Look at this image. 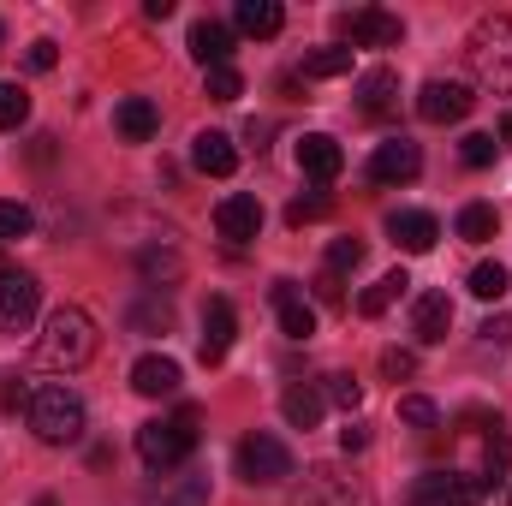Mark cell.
<instances>
[{"label":"cell","instance_id":"6da1fadb","mask_svg":"<svg viewBox=\"0 0 512 506\" xmlns=\"http://www.w3.org/2000/svg\"><path fill=\"white\" fill-rule=\"evenodd\" d=\"M90 358H96V322H90V310L60 304V310L42 322V334H36V370L72 376V370H84Z\"/></svg>","mask_w":512,"mask_h":506},{"label":"cell","instance_id":"7a4b0ae2","mask_svg":"<svg viewBox=\"0 0 512 506\" xmlns=\"http://www.w3.org/2000/svg\"><path fill=\"white\" fill-rule=\"evenodd\" d=\"M465 60H471V72H477L483 90L512 96V18L507 12H489V18L471 24V36H465Z\"/></svg>","mask_w":512,"mask_h":506},{"label":"cell","instance_id":"3957f363","mask_svg":"<svg viewBox=\"0 0 512 506\" xmlns=\"http://www.w3.org/2000/svg\"><path fill=\"white\" fill-rule=\"evenodd\" d=\"M84 399L72 387H36L30 393V429L42 447H78L84 441Z\"/></svg>","mask_w":512,"mask_h":506},{"label":"cell","instance_id":"277c9868","mask_svg":"<svg viewBox=\"0 0 512 506\" xmlns=\"http://www.w3.org/2000/svg\"><path fill=\"white\" fill-rule=\"evenodd\" d=\"M191 447H197V411L185 405L179 417H155V423H143L137 429V459L149 465V471H179L185 459H191Z\"/></svg>","mask_w":512,"mask_h":506},{"label":"cell","instance_id":"5b68a950","mask_svg":"<svg viewBox=\"0 0 512 506\" xmlns=\"http://www.w3.org/2000/svg\"><path fill=\"white\" fill-rule=\"evenodd\" d=\"M239 477H245V483H262V489L286 483V477H292L286 441H274V435H245V441H239Z\"/></svg>","mask_w":512,"mask_h":506},{"label":"cell","instance_id":"8992f818","mask_svg":"<svg viewBox=\"0 0 512 506\" xmlns=\"http://www.w3.org/2000/svg\"><path fill=\"white\" fill-rule=\"evenodd\" d=\"M483 477H465V471H423L417 489H411V506H483Z\"/></svg>","mask_w":512,"mask_h":506},{"label":"cell","instance_id":"52a82bcc","mask_svg":"<svg viewBox=\"0 0 512 506\" xmlns=\"http://www.w3.org/2000/svg\"><path fill=\"white\" fill-rule=\"evenodd\" d=\"M36 310H42V286H36L30 274L6 268V274H0V334H24V328L36 322Z\"/></svg>","mask_w":512,"mask_h":506},{"label":"cell","instance_id":"ba28073f","mask_svg":"<svg viewBox=\"0 0 512 506\" xmlns=\"http://www.w3.org/2000/svg\"><path fill=\"white\" fill-rule=\"evenodd\" d=\"M298 506H376V495L358 483V477H340L334 465H316L304 477V501Z\"/></svg>","mask_w":512,"mask_h":506},{"label":"cell","instance_id":"9c48e42d","mask_svg":"<svg viewBox=\"0 0 512 506\" xmlns=\"http://www.w3.org/2000/svg\"><path fill=\"white\" fill-rule=\"evenodd\" d=\"M477 108V96L465 90V84H447V78H429L423 90H417V114L429 120V126H459L465 114Z\"/></svg>","mask_w":512,"mask_h":506},{"label":"cell","instance_id":"30bf717a","mask_svg":"<svg viewBox=\"0 0 512 506\" xmlns=\"http://www.w3.org/2000/svg\"><path fill=\"white\" fill-rule=\"evenodd\" d=\"M340 30L352 36V48H399V36H405V24H399L393 12H382V6H358V12H346Z\"/></svg>","mask_w":512,"mask_h":506},{"label":"cell","instance_id":"8fae6325","mask_svg":"<svg viewBox=\"0 0 512 506\" xmlns=\"http://www.w3.org/2000/svg\"><path fill=\"white\" fill-rule=\"evenodd\" d=\"M417 173H423V149L405 143V137H393V143H382V149L370 155V179H376V185H411Z\"/></svg>","mask_w":512,"mask_h":506},{"label":"cell","instance_id":"7c38bea8","mask_svg":"<svg viewBox=\"0 0 512 506\" xmlns=\"http://www.w3.org/2000/svg\"><path fill=\"white\" fill-rule=\"evenodd\" d=\"M239 340V310L227 298H209L203 304V364H221Z\"/></svg>","mask_w":512,"mask_h":506},{"label":"cell","instance_id":"4fadbf2b","mask_svg":"<svg viewBox=\"0 0 512 506\" xmlns=\"http://www.w3.org/2000/svg\"><path fill=\"white\" fill-rule=\"evenodd\" d=\"M387 233H393V245L411 256L435 251V239H441V221L429 215V209H399V215H387Z\"/></svg>","mask_w":512,"mask_h":506},{"label":"cell","instance_id":"5bb4252c","mask_svg":"<svg viewBox=\"0 0 512 506\" xmlns=\"http://www.w3.org/2000/svg\"><path fill=\"white\" fill-rule=\"evenodd\" d=\"M358 114L364 120H393L399 114V72L376 66V72L358 78Z\"/></svg>","mask_w":512,"mask_h":506},{"label":"cell","instance_id":"9a60e30c","mask_svg":"<svg viewBox=\"0 0 512 506\" xmlns=\"http://www.w3.org/2000/svg\"><path fill=\"white\" fill-rule=\"evenodd\" d=\"M215 233H221V239H233V245H251L256 233H262V203L245 197V191H239V197H227V203L215 209Z\"/></svg>","mask_w":512,"mask_h":506},{"label":"cell","instance_id":"2e32d148","mask_svg":"<svg viewBox=\"0 0 512 506\" xmlns=\"http://www.w3.org/2000/svg\"><path fill=\"white\" fill-rule=\"evenodd\" d=\"M191 167L209 173V179H227V173L239 167L233 137H227V131H197V137H191Z\"/></svg>","mask_w":512,"mask_h":506},{"label":"cell","instance_id":"e0dca14e","mask_svg":"<svg viewBox=\"0 0 512 506\" xmlns=\"http://www.w3.org/2000/svg\"><path fill=\"white\" fill-rule=\"evenodd\" d=\"M298 167H304L316 185H328V179H340V167H346V149H340L328 131H310V137L298 143Z\"/></svg>","mask_w":512,"mask_h":506},{"label":"cell","instance_id":"ac0fdd59","mask_svg":"<svg viewBox=\"0 0 512 506\" xmlns=\"http://www.w3.org/2000/svg\"><path fill=\"white\" fill-rule=\"evenodd\" d=\"M447 328H453V298H447V292H423L417 310H411V334H417L423 346H441Z\"/></svg>","mask_w":512,"mask_h":506},{"label":"cell","instance_id":"d6986e66","mask_svg":"<svg viewBox=\"0 0 512 506\" xmlns=\"http://www.w3.org/2000/svg\"><path fill=\"white\" fill-rule=\"evenodd\" d=\"M274 310H280L286 340H310L316 334V310L298 298V280H274Z\"/></svg>","mask_w":512,"mask_h":506},{"label":"cell","instance_id":"ffe728a7","mask_svg":"<svg viewBox=\"0 0 512 506\" xmlns=\"http://www.w3.org/2000/svg\"><path fill=\"white\" fill-rule=\"evenodd\" d=\"M131 387H137L143 399H167V393H179V364L161 358V352H149V358L131 364Z\"/></svg>","mask_w":512,"mask_h":506},{"label":"cell","instance_id":"44dd1931","mask_svg":"<svg viewBox=\"0 0 512 506\" xmlns=\"http://www.w3.org/2000/svg\"><path fill=\"white\" fill-rule=\"evenodd\" d=\"M191 54L203 60V72H209V66H227V60H233V30H227L221 18H197V24H191Z\"/></svg>","mask_w":512,"mask_h":506},{"label":"cell","instance_id":"7402d4cb","mask_svg":"<svg viewBox=\"0 0 512 506\" xmlns=\"http://www.w3.org/2000/svg\"><path fill=\"white\" fill-rule=\"evenodd\" d=\"M114 126H120L126 143H149V137L161 131V108H155L149 96H126V102L114 108Z\"/></svg>","mask_w":512,"mask_h":506},{"label":"cell","instance_id":"603a6c76","mask_svg":"<svg viewBox=\"0 0 512 506\" xmlns=\"http://www.w3.org/2000/svg\"><path fill=\"white\" fill-rule=\"evenodd\" d=\"M233 18H239V30H245V36H262V42H268V36H280V24H286L280 0H239V12H233Z\"/></svg>","mask_w":512,"mask_h":506},{"label":"cell","instance_id":"cb8c5ba5","mask_svg":"<svg viewBox=\"0 0 512 506\" xmlns=\"http://www.w3.org/2000/svg\"><path fill=\"white\" fill-rule=\"evenodd\" d=\"M322 387H286V399H280V411H286V423L292 429H316L322 423Z\"/></svg>","mask_w":512,"mask_h":506},{"label":"cell","instance_id":"d4e9b609","mask_svg":"<svg viewBox=\"0 0 512 506\" xmlns=\"http://www.w3.org/2000/svg\"><path fill=\"white\" fill-rule=\"evenodd\" d=\"M405 286H411V274H405V268H387L382 280L358 298V310H364V316H382V310H393V304L405 298Z\"/></svg>","mask_w":512,"mask_h":506},{"label":"cell","instance_id":"484cf974","mask_svg":"<svg viewBox=\"0 0 512 506\" xmlns=\"http://www.w3.org/2000/svg\"><path fill=\"white\" fill-rule=\"evenodd\" d=\"M501 233V215L489 209V203H465L459 209V239H471V245H489Z\"/></svg>","mask_w":512,"mask_h":506},{"label":"cell","instance_id":"4316f807","mask_svg":"<svg viewBox=\"0 0 512 506\" xmlns=\"http://www.w3.org/2000/svg\"><path fill=\"white\" fill-rule=\"evenodd\" d=\"M155 506H209V483L203 477H161V489H155Z\"/></svg>","mask_w":512,"mask_h":506},{"label":"cell","instance_id":"83f0119b","mask_svg":"<svg viewBox=\"0 0 512 506\" xmlns=\"http://www.w3.org/2000/svg\"><path fill=\"white\" fill-rule=\"evenodd\" d=\"M352 72V48H316L304 54V78H346Z\"/></svg>","mask_w":512,"mask_h":506},{"label":"cell","instance_id":"f1b7e54d","mask_svg":"<svg viewBox=\"0 0 512 506\" xmlns=\"http://www.w3.org/2000/svg\"><path fill=\"white\" fill-rule=\"evenodd\" d=\"M483 459H489V483H501L512 471V441L501 423H489V435H483Z\"/></svg>","mask_w":512,"mask_h":506},{"label":"cell","instance_id":"f546056e","mask_svg":"<svg viewBox=\"0 0 512 506\" xmlns=\"http://www.w3.org/2000/svg\"><path fill=\"white\" fill-rule=\"evenodd\" d=\"M203 96H209V102H239V96H245V78H239L233 66H209V72H203Z\"/></svg>","mask_w":512,"mask_h":506},{"label":"cell","instance_id":"4dcf8cb0","mask_svg":"<svg viewBox=\"0 0 512 506\" xmlns=\"http://www.w3.org/2000/svg\"><path fill=\"white\" fill-rule=\"evenodd\" d=\"M322 399H328V405H340V411L352 417V411L364 405V381H358V376H322Z\"/></svg>","mask_w":512,"mask_h":506},{"label":"cell","instance_id":"1f68e13d","mask_svg":"<svg viewBox=\"0 0 512 506\" xmlns=\"http://www.w3.org/2000/svg\"><path fill=\"white\" fill-rule=\"evenodd\" d=\"M512 286V274L501 262H483V268H471V298H483V304H495L501 292Z\"/></svg>","mask_w":512,"mask_h":506},{"label":"cell","instance_id":"d6a6232c","mask_svg":"<svg viewBox=\"0 0 512 506\" xmlns=\"http://www.w3.org/2000/svg\"><path fill=\"white\" fill-rule=\"evenodd\" d=\"M30 120V96L18 84H0V131H18Z\"/></svg>","mask_w":512,"mask_h":506},{"label":"cell","instance_id":"836d02e7","mask_svg":"<svg viewBox=\"0 0 512 506\" xmlns=\"http://www.w3.org/2000/svg\"><path fill=\"white\" fill-rule=\"evenodd\" d=\"M131 328H137V334H167V328H173V310H167L161 298H149V304L131 310Z\"/></svg>","mask_w":512,"mask_h":506},{"label":"cell","instance_id":"e575fe53","mask_svg":"<svg viewBox=\"0 0 512 506\" xmlns=\"http://www.w3.org/2000/svg\"><path fill=\"white\" fill-rule=\"evenodd\" d=\"M459 155H465V167H495V155H501V143H495L489 131H471V137L459 143Z\"/></svg>","mask_w":512,"mask_h":506},{"label":"cell","instance_id":"d590c367","mask_svg":"<svg viewBox=\"0 0 512 506\" xmlns=\"http://www.w3.org/2000/svg\"><path fill=\"white\" fill-rule=\"evenodd\" d=\"M399 417H405L411 429H435V423H441L435 399H423V393H405V399H399Z\"/></svg>","mask_w":512,"mask_h":506},{"label":"cell","instance_id":"8d00e7d4","mask_svg":"<svg viewBox=\"0 0 512 506\" xmlns=\"http://www.w3.org/2000/svg\"><path fill=\"white\" fill-rule=\"evenodd\" d=\"M328 209H334V203H328L322 191H310V197H292V203H286V221H292V227H304V221H322Z\"/></svg>","mask_w":512,"mask_h":506},{"label":"cell","instance_id":"74e56055","mask_svg":"<svg viewBox=\"0 0 512 506\" xmlns=\"http://www.w3.org/2000/svg\"><path fill=\"white\" fill-rule=\"evenodd\" d=\"M364 262V239H334L328 245V274H346V268H358Z\"/></svg>","mask_w":512,"mask_h":506},{"label":"cell","instance_id":"f35d334b","mask_svg":"<svg viewBox=\"0 0 512 506\" xmlns=\"http://www.w3.org/2000/svg\"><path fill=\"white\" fill-rule=\"evenodd\" d=\"M24 233H30V209L24 203H0V245H12Z\"/></svg>","mask_w":512,"mask_h":506},{"label":"cell","instance_id":"ab89813d","mask_svg":"<svg viewBox=\"0 0 512 506\" xmlns=\"http://www.w3.org/2000/svg\"><path fill=\"white\" fill-rule=\"evenodd\" d=\"M143 274L149 280H179V251H143Z\"/></svg>","mask_w":512,"mask_h":506},{"label":"cell","instance_id":"60d3db41","mask_svg":"<svg viewBox=\"0 0 512 506\" xmlns=\"http://www.w3.org/2000/svg\"><path fill=\"white\" fill-rule=\"evenodd\" d=\"M411 370H417V358H411V352H399V346H387V352H382V376L387 381H405Z\"/></svg>","mask_w":512,"mask_h":506},{"label":"cell","instance_id":"b9f144b4","mask_svg":"<svg viewBox=\"0 0 512 506\" xmlns=\"http://www.w3.org/2000/svg\"><path fill=\"white\" fill-rule=\"evenodd\" d=\"M54 60H60L54 42H30V72H54Z\"/></svg>","mask_w":512,"mask_h":506},{"label":"cell","instance_id":"7bdbcfd3","mask_svg":"<svg viewBox=\"0 0 512 506\" xmlns=\"http://www.w3.org/2000/svg\"><path fill=\"white\" fill-rule=\"evenodd\" d=\"M340 447H346V453H364V447H370V429H364V423H346V429H340Z\"/></svg>","mask_w":512,"mask_h":506},{"label":"cell","instance_id":"ee69618b","mask_svg":"<svg viewBox=\"0 0 512 506\" xmlns=\"http://www.w3.org/2000/svg\"><path fill=\"white\" fill-rule=\"evenodd\" d=\"M483 340L507 346V340H512V322H507V316H489V322H483Z\"/></svg>","mask_w":512,"mask_h":506},{"label":"cell","instance_id":"f6af8a7d","mask_svg":"<svg viewBox=\"0 0 512 506\" xmlns=\"http://www.w3.org/2000/svg\"><path fill=\"white\" fill-rule=\"evenodd\" d=\"M316 298H322V304H340V274H322V280H316Z\"/></svg>","mask_w":512,"mask_h":506},{"label":"cell","instance_id":"bcb514c9","mask_svg":"<svg viewBox=\"0 0 512 506\" xmlns=\"http://www.w3.org/2000/svg\"><path fill=\"white\" fill-rule=\"evenodd\" d=\"M501 143H512V114H507V120H501Z\"/></svg>","mask_w":512,"mask_h":506},{"label":"cell","instance_id":"7dc6e473","mask_svg":"<svg viewBox=\"0 0 512 506\" xmlns=\"http://www.w3.org/2000/svg\"><path fill=\"white\" fill-rule=\"evenodd\" d=\"M36 506H54V501H36Z\"/></svg>","mask_w":512,"mask_h":506},{"label":"cell","instance_id":"c3c4849f","mask_svg":"<svg viewBox=\"0 0 512 506\" xmlns=\"http://www.w3.org/2000/svg\"><path fill=\"white\" fill-rule=\"evenodd\" d=\"M507 506H512V495H507Z\"/></svg>","mask_w":512,"mask_h":506},{"label":"cell","instance_id":"681fc988","mask_svg":"<svg viewBox=\"0 0 512 506\" xmlns=\"http://www.w3.org/2000/svg\"><path fill=\"white\" fill-rule=\"evenodd\" d=\"M0 36H6V30H0Z\"/></svg>","mask_w":512,"mask_h":506}]
</instances>
